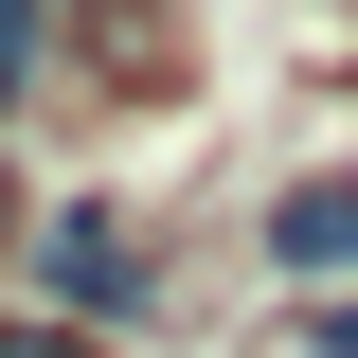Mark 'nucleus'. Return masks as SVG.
I'll use <instances>...</instances> for the list:
<instances>
[{"label": "nucleus", "mask_w": 358, "mask_h": 358, "mask_svg": "<svg viewBox=\"0 0 358 358\" xmlns=\"http://www.w3.org/2000/svg\"><path fill=\"white\" fill-rule=\"evenodd\" d=\"M36 305L72 322V341L162 305V251H143V215H126V197H72V215H36Z\"/></svg>", "instance_id": "1"}, {"label": "nucleus", "mask_w": 358, "mask_h": 358, "mask_svg": "<svg viewBox=\"0 0 358 358\" xmlns=\"http://www.w3.org/2000/svg\"><path fill=\"white\" fill-rule=\"evenodd\" d=\"M268 268L287 287H358V162H322V179L268 197Z\"/></svg>", "instance_id": "2"}, {"label": "nucleus", "mask_w": 358, "mask_h": 358, "mask_svg": "<svg viewBox=\"0 0 358 358\" xmlns=\"http://www.w3.org/2000/svg\"><path fill=\"white\" fill-rule=\"evenodd\" d=\"M36 72H54V0H0V108H18Z\"/></svg>", "instance_id": "3"}, {"label": "nucleus", "mask_w": 358, "mask_h": 358, "mask_svg": "<svg viewBox=\"0 0 358 358\" xmlns=\"http://www.w3.org/2000/svg\"><path fill=\"white\" fill-rule=\"evenodd\" d=\"M0 358H108V341H72V322H0Z\"/></svg>", "instance_id": "4"}, {"label": "nucleus", "mask_w": 358, "mask_h": 358, "mask_svg": "<svg viewBox=\"0 0 358 358\" xmlns=\"http://www.w3.org/2000/svg\"><path fill=\"white\" fill-rule=\"evenodd\" d=\"M287 341H305V358H358V305H305Z\"/></svg>", "instance_id": "5"}, {"label": "nucleus", "mask_w": 358, "mask_h": 358, "mask_svg": "<svg viewBox=\"0 0 358 358\" xmlns=\"http://www.w3.org/2000/svg\"><path fill=\"white\" fill-rule=\"evenodd\" d=\"M0 251H18V162H0Z\"/></svg>", "instance_id": "6"}, {"label": "nucleus", "mask_w": 358, "mask_h": 358, "mask_svg": "<svg viewBox=\"0 0 358 358\" xmlns=\"http://www.w3.org/2000/svg\"><path fill=\"white\" fill-rule=\"evenodd\" d=\"M341 18H358V0H341Z\"/></svg>", "instance_id": "7"}]
</instances>
